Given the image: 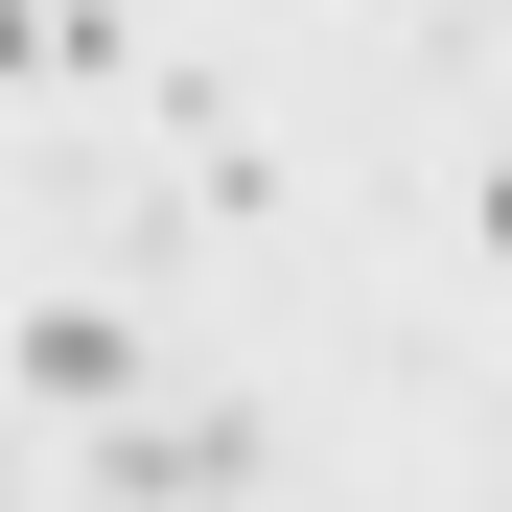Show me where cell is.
Segmentation results:
<instances>
[{"label":"cell","instance_id":"obj_3","mask_svg":"<svg viewBox=\"0 0 512 512\" xmlns=\"http://www.w3.org/2000/svg\"><path fill=\"white\" fill-rule=\"evenodd\" d=\"M489 256H512V163H489Z\"/></svg>","mask_w":512,"mask_h":512},{"label":"cell","instance_id":"obj_2","mask_svg":"<svg viewBox=\"0 0 512 512\" xmlns=\"http://www.w3.org/2000/svg\"><path fill=\"white\" fill-rule=\"evenodd\" d=\"M24 47H47V0H0V70H24Z\"/></svg>","mask_w":512,"mask_h":512},{"label":"cell","instance_id":"obj_1","mask_svg":"<svg viewBox=\"0 0 512 512\" xmlns=\"http://www.w3.org/2000/svg\"><path fill=\"white\" fill-rule=\"evenodd\" d=\"M117 489L140 512H233V419H210V443H117Z\"/></svg>","mask_w":512,"mask_h":512}]
</instances>
